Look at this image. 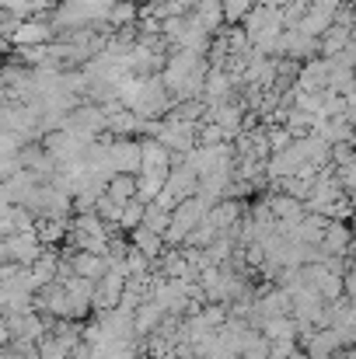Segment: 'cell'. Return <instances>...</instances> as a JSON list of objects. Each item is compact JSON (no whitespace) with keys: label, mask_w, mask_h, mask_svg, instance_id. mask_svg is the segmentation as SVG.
Masks as SVG:
<instances>
[{"label":"cell","mask_w":356,"mask_h":359,"mask_svg":"<svg viewBox=\"0 0 356 359\" xmlns=\"http://www.w3.org/2000/svg\"><path fill=\"white\" fill-rule=\"evenodd\" d=\"M63 293H67V304H70L74 321H77V318H84V314L91 311L95 283H88V279H81V276H67V279H63Z\"/></svg>","instance_id":"cell-11"},{"label":"cell","mask_w":356,"mask_h":359,"mask_svg":"<svg viewBox=\"0 0 356 359\" xmlns=\"http://www.w3.org/2000/svg\"><path fill=\"white\" fill-rule=\"evenodd\" d=\"M168 178V175H164ZM164 178L161 175H136V199L147 206V203H154L157 199V192H161V185H164Z\"/></svg>","instance_id":"cell-20"},{"label":"cell","mask_w":356,"mask_h":359,"mask_svg":"<svg viewBox=\"0 0 356 359\" xmlns=\"http://www.w3.org/2000/svg\"><path fill=\"white\" fill-rule=\"evenodd\" d=\"M258 335L265 342H297V321L286 314V318H272V321H262L258 325Z\"/></svg>","instance_id":"cell-15"},{"label":"cell","mask_w":356,"mask_h":359,"mask_svg":"<svg viewBox=\"0 0 356 359\" xmlns=\"http://www.w3.org/2000/svg\"><path fill=\"white\" fill-rule=\"evenodd\" d=\"M53 39V28L46 21H18L14 32L7 35V42H14L18 49H32V46H46Z\"/></svg>","instance_id":"cell-9"},{"label":"cell","mask_w":356,"mask_h":359,"mask_svg":"<svg viewBox=\"0 0 356 359\" xmlns=\"http://www.w3.org/2000/svg\"><path fill=\"white\" fill-rule=\"evenodd\" d=\"M140 14H136V4H126V0H119V4H112V11L105 14V21L109 25H116V28H126V25H133Z\"/></svg>","instance_id":"cell-24"},{"label":"cell","mask_w":356,"mask_h":359,"mask_svg":"<svg viewBox=\"0 0 356 359\" xmlns=\"http://www.w3.org/2000/svg\"><path fill=\"white\" fill-rule=\"evenodd\" d=\"M251 4H255V0H220V14H224V21L235 25V21H241V18L251 11Z\"/></svg>","instance_id":"cell-28"},{"label":"cell","mask_w":356,"mask_h":359,"mask_svg":"<svg viewBox=\"0 0 356 359\" xmlns=\"http://www.w3.org/2000/svg\"><path fill=\"white\" fill-rule=\"evenodd\" d=\"M35 356L39 359H67L70 356V349H63L53 335H42V339L35 342Z\"/></svg>","instance_id":"cell-25"},{"label":"cell","mask_w":356,"mask_h":359,"mask_svg":"<svg viewBox=\"0 0 356 359\" xmlns=\"http://www.w3.org/2000/svg\"><path fill=\"white\" fill-rule=\"evenodd\" d=\"M122 290H126V272H122V265L119 262H109V269H105V276L95 283V293H91V307L102 314V311H116L119 307V297H122Z\"/></svg>","instance_id":"cell-3"},{"label":"cell","mask_w":356,"mask_h":359,"mask_svg":"<svg viewBox=\"0 0 356 359\" xmlns=\"http://www.w3.org/2000/svg\"><path fill=\"white\" fill-rule=\"evenodd\" d=\"M105 196L112 203H119V206H126L129 199H136V175H112L105 182Z\"/></svg>","instance_id":"cell-17"},{"label":"cell","mask_w":356,"mask_h":359,"mask_svg":"<svg viewBox=\"0 0 356 359\" xmlns=\"http://www.w3.org/2000/svg\"><path fill=\"white\" fill-rule=\"evenodd\" d=\"M7 332H11V346H35V342L49 332V321H46L39 311L7 314Z\"/></svg>","instance_id":"cell-4"},{"label":"cell","mask_w":356,"mask_h":359,"mask_svg":"<svg viewBox=\"0 0 356 359\" xmlns=\"http://www.w3.org/2000/svg\"><path fill=\"white\" fill-rule=\"evenodd\" d=\"M311 182L315 178H283L279 185H283V196H290V199H297V203H304L308 199V192H311Z\"/></svg>","instance_id":"cell-26"},{"label":"cell","mask_w":356,"mask_h":359,"mask_svg":"<svg viewBox=\"0 0 356 359\" xmlns=\"http://www.w3.org/2000/svg\"><path fill=\"white\" fill-rule=\"evenodd\" d=\"M11 342V332H7V318L0 314V346H7Z\"/></svg>","instance_id":"cell-29"},{"label":"cell","mask_w":356,"mask_h":359,"mask_svg":"<svg viewBox=\"0 0 356 359\" xmlns=\"http://www.w3.org/2000/svg\"><path fill=\"white\" fill-rule=\"evenodd\" d=\"M318 49L325 53V60H336L343 49H350V28L332 25V28L325 32V39H318Z\"/></svg>","instance_id":"cell-18"},{"label":"cell","mask_w":356,"mask_h":359,"mask_svg":"<svg viewBox=\"0 0 356 359\" xmlns=\"http://www.w3.org/2000/svg\"><path fill=\"white\" fill-rule=\"evenodd\" d=\"M0 102H4V84H0Z\"/></svg>","instance_id":"cell-32"},{"label":"cell","mask_w":356,"mask_h":359,"mask_svg":"<svg viewBox=\"0 0 356 359\" xmlns=\"http://www.w3.org/2000/svg\"><path fill=\"white\" fill-rule=\"evenodd\" d=\"M329 70H332L329 60H308L297 74L294 91H325L329 88Z\"/></svg>","instance_id":"cell-12"},{"label":"cell","mask_w":356,"mask_h":359,"mask_svg":"<svg viewBox=\"0 0 356 359\" xmlns=\"http://www.w3.org/2000/svg\"><path fill=\"white\" fill-rule=\"evenodd\" d=\"M171 171V154L157 140H140V171L136 175H168Z\"/></svg>","instance_id":"cell-8"},{"label":"cell","mask_w":356,"mask_h":359,"mask_svg":"<svg viewBox=\"0 0 356 359\" xmlns=\"http://www.w3.org/2000/svg\"><path fill=\"white\" fill-rule=\"evenodd\" d=\"M168 220H171V213H164V210H157L154 203H147V206H143V224H140V227H147V231H154V234L164 238Z\"/></svg>","instance_id":"cell-22"},{"label":"cell","mask_w":356,"mask_h":359,"mask_svg":"<svg viewBox=\"0 0 356 359\" xmlns=\"http://www.w3.org/2000/svg\"><path fill=\"white\" fill-rule=\"evenodd\" d=\"M4 53H7V39L0 35V56H4Z\"/></svg>","instance_id":"cell-30"},{"label":"cell","mask_w":356,"mask_h":359,"mask_svg":"<svg viewBox=\"0 0 356 359\" xmlns=\"http://www.w3.org/2000/svg\"><path fill=\"white\" fill-rule=\"evenodd\" d=\"M67 262H70V276H81L88 283H98L105 276V269H109L105 255H88V251H70Z\"/></svg>","instance_id":"cell-10"},{"label":"cell","mask_w":356,"mask_h":359,"mask_svg":"<svg viewBox=\"0 0 356 359\" xmlns=\"http://www.w3.org/2000/svg\"><path fill=\"white\" fill-rule=\"evenodd\" d=\"M129 241H133L129 248H133V251H140L147 262H154V258L164 251V238H161V234H154V231H147V227L129 231Z\"/></svg>","instance_id":"cell-16"},{"label":"cell","mask_w":356,"mask_h":359,"mask_svg":"<svg viewBox=\"0 0 356 359\" xmlns=\"http://www.w3.org/2000/svg\"><path fill=\"white\" fill-rule=\"evenodd\" d=\"M290 143H294V136H290V133H286L283 126H269V129H265V147H269L272 154L286 150Z\"/></svg>","instance_id":"cell-27"},{"label":"cell","mask_w":356,"mask_h":359,"mask_svg":"<svg viewBox=\"0 0 356 359\" xmlns=\"http://www.w3.org/2000/svg\"><path fill=\"white\" fill-rule=\"evenodd\" d=\"M0 262H7V251H4V238H0Z\"/></svg>","instance_id":"cell-31"},{"label":"cell","mask_w":356,"mask_h":359,"mask_svg":"<svg viewBox=\"0 0 356 359\" xmlns=\"http://www.w3.org/2000/svg\"><path fill=\"white\" fill-rule=\"evenodd\" d=\"M140 224H143V203H140V199H129V203L122 206V213H119L116 227H122V231H136Z\"/></svg>","instance_id":"cell-23"},{"label":"cell","mask_w":356,"mask_h":359,"mask_svg":"<svg viewBox=\"0 0 356 359\" xmlns=\"http://www.w3.org/2000/svg\"><path fill=\"white\" fill-rule=\"evenodd\" d=\"M67 238L74 244V251H88V255H105L109 251V227L95 217V213H77L67 227Z\"/></svg>","instance_id":"cell-1"},{"label":"cell","mask_w":356,"mask_h":359,"mask_svg":"<svg viewBox=\"0 0 356 359\" xmlns=\"http://www.w3.org/2000/svg\"><path fill=\"white\" fill-rule=\"evenodd\" d=\"M129 321H133V335L140 339V335H154L157 328H161V321H164V311L154 304V300H143V304H136V311L129 314Z\"/></svg>","instance_id":"cell-13"},{"label":"cell","mask_w":356,"mask_h":359,"mask_svg":"<svg viewBox=\"0 0 356 359\" xmlns=\"http://www.w3.org/2000/svg\"><path fill=\"white\" fill-rule=\"evenodd\" d=\"M109 168H112V175H136L140 171V140L112 136V143H109Z\"/></svg>","instance_id":"cell-5"},{"label":"cell","mask_w":356,"mask_h":359,"mask_svg":"<svg viewBox=\"0 0 356 359\" xmlns=\"http://www.w3.org/2000/svg\"><path fill=\"white\" fill-rule=\"evenodd\" d=\"M206 203L199 199V196H192V199H182L175 210H171V220H168V231H164V244H171V248H182V241L189 238V231L206 217Z\"/></svg>","instance_id":"cell-2"},{"label":"cell","mask_w":356,"mask_h":359,"mask_svg":"<svg viewBox=\"0 0 356 359\" xmlns=\"http://www.w3.org/2000/svg\"><path fill=\"white\" fill-rule=\"evenodd\" d=\"M67 227L70 220H35V238L39 244H60L67 241Z\"/></svg>","instance_id":"cell-19"},{"label":"cell","mask_w":356,"mask_h":359,"mask_svg":"<svg viewBox=\"0 0 356 359\" xmlns=\"http://www.w3.org/2000/svg\"><path fill=\"white\" fill-rule=\"evenodd\" d=\"M4 251H7V262L28 269V265L42 255V244L35 238V231H18V234H7V238H4Z\"/></svg>","instance_id":"cell-6"},{"label":"cell","mask_w":356,"mask_h":359,"mask_svg":"<svg viewBox=\"0 0 356 359\" xmlns=\"http://www.w3.org/2000/svg\"><path fill=\"white\" fill-rule=\"evenodd\" d=\"M196 185H199V178H196L185 164H171V171H168V178H164V185H161V192L178 206L182 199H192V196H196Z\"/></svg>","instance_id":"cell-7"},{"label":"cell","mask_w":356,"mask_h":359,"mask_svg":"<svg viewBox=\"0 0 356 359\" xmlns=\"http://www.w3.org/2000/svg\"><path fill=\"white\" fill-rule=\"evenodd\" d=\"M56 269H60V255H56V251H42V255L28 265V283H32V290L39 293L42 286L56 283Z\"/></svg>","instance_id":"cell-14"},{"label":"cell","mask_w":356,"mask_h":359,"mask_svg":"<svg viewBox=\"0 0 356 359\" xmlns=\"http://www.w3.org/2000/svg\"><path fill=\"white\" fill-rule=\"evenodd\" d=\"M237 359H269V342L251 328L248 339H244V346H241V353H237Z\"/></svg>","instance_id":"cell-21"}]
</instances>
